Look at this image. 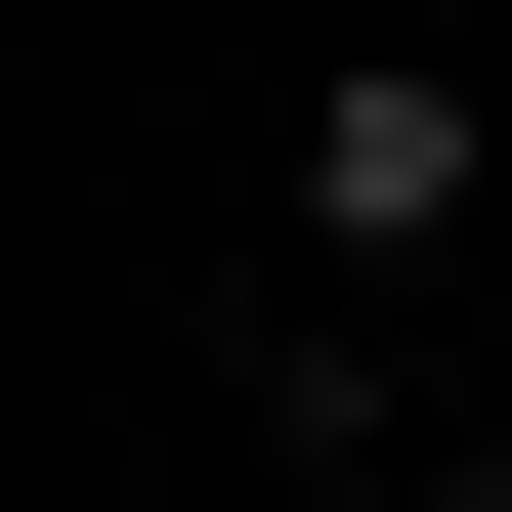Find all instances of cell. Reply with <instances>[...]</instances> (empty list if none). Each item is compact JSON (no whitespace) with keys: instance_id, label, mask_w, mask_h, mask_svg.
<instances>
[{"instance_id":"cell-2","label":"cell","mask_w":512,"mask_h":512,"mask_svg":"<svg viewBox=\"0 0 512 512\" xmlns=\"http://www.w3.org/2000/svg\"><path fill=\"white\" fill-rule=\"evenodd\" d=\"M470 512H512V470H470Z\"/></svg>"},{"instance_id":"cell-1","label":"cell","mask_w":512,"mask_h":512,"mask_svg":"<svg viewBox=\"0 0 512 512\" xmlns=\"http://www.w3.org/2000/svg\"><path fill=\"white\" fill-rule=\"evenodd\" d=\"M299 256H470V43H342L299 86Z\"/></svg>"}]
</instances>
